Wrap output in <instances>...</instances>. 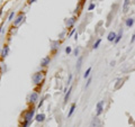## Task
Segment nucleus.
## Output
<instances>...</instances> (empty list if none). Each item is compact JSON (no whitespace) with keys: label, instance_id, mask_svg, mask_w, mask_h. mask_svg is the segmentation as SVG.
Returning a JSON list of instances; mask_svg holds the SVG:
<instances>
[{"label":"nucleus","instance_id":"obj_14","mask_svg":"<svg viewBox=\"0 0 135 127\" xmlns=\"http://www.w3.org/2000/svg\"><path fill=\"white\" fill-rule=\"evenodd\" d=\"M122 36H123V28H120L119 32H118V34L116 36V40H115V44H118L120 41V38H122Z\"/></svg>","mask_w":135,"mask_h":127},{"label":"nucleus","instance_id":"obj_28","mask_svg":"<svg viewBox=\"0 0 135 127\" xmlns=\"http://www.w3.org/2000/svg\"><path fill=\"white\" fill-rule=\"evenodd\" d=\"M72 74H70V75H69V79H68V84H70V83H71V80H72Z\"/></svg>","mask_w":135,"mask_h":127},{"label":"nucleus","instance_id":"obj_10","mask_svg":"<svg viewBox=\"0 0 135 127\" xmlns=\"http://www.w3.org/2000/svg\"><path fill=\"white\" fill-rule=\"evenodd\" d=\"M130 4H131L130 0H125V1H124V5H123V12H124V14H126V12L128 11V8H130Z\"/></svg>","mask_w":135,"mask_h":127},{"label":"nucleus","instance_id":"obj_31","mask_svg":"<svg viewBox=\"0 0 135 127\" xmlns=\"http://www.w3.org/2000/svg\"><path fill=\"white\" fill-rule=\"evenodd\" d=\"M135 41V34L133 36H132V40H131V43H133V42Z\"/></svg>","mask_w":135,"mask_h":127},{"label":"nucleus","instance_id":"obj_1","mask_svg":"<svg viewBox=\"0 0 135 127\" xmlns=\"http://www.w3.org/2000/svg\"><path fill=\"white\" fill-rule=\"evenodd\" d=\"M44 72H36V73H34L33 76H32V80H33V83L35 84V86H40L42 84V82L44 81Z\"/></svg>","mask_w":135,"mask_h":127},{"label":"nucleus","instance_id":"obj_6","mask_svg":"<svg viewBox=\"0 0 135 127\" xmlns=\"http://www.w3.org/2000/svg\"><path fill=\"white\" fill-rule=\"evenodd\" d=\"M9 51H10L9 45L4 46V48H2V51H1V57H2V59H6V57L8 56V54H9Z\"/></svg>","mask_w":135,"mask_h":127},{"label":"nucleus","instance_id":"obj_30","mask_svg":"<svg viewBox=\"0 0 135 127\" xmlns=\"http://www.w3.org/2000/svg\"><path fill=\"white\" fill-rule=\"evenodd\" d=\"M35 1H36V0H28V4H29V5H32V4H34Z\"/></svg>","mask_w":135,"mask_h":127},{"label":"nucleus","instance_id":"obj_11","mask_svg":"<svg viewBox=\"0 0 135 127\" xmlns=\"http://www.w3.org/2000/svg\"><path fill=\"white\" fill-rule=\"evenodd\" d=\"M116 36H117V34L115 33V32H110L108 34V36H107V40H108L109 42H115V40H116Z\"/></svg>","mask_w":135,"mask_h":127},{"label":"nucleus","instance_id":"obj_29","mask_svg":"<svg viewBox=\"0 0 135 127\" xmlns=\"http://www.w3.org/2000/svg\"><path fill=\"white\" fill-rule=\"evenodd\" d=\"M74 32H75V29H74V28H73L72 31L70 32V34H69V36H72V35H73V34H74Z\"/></svg>","mask_w":135,"mask_h":127},{"label":"nucleus","instance_id":"obj_24","mask_svg":"<svg viewBox=\"0 0 135 127\" xmlns=\"http://www.w3.org/2000/svg\"><path fill=\"white\" fill-rule=\"evenodd\" d=\"M91 81H92V79H91V78H88V80H87V83H86V88H88V87L90 86Z\"/></svg>","mask_w":135,"mask_h":127},{"label":"nucleus","instance_id":"obj_8","mask_svg":"<svg viewBox=\"0 0 135 127\" xmlns=\"http://www.w3.org/2000/svg\"><path fill=\"white\" fill-rule=\"evenodd\" d=\"M50 62H51V59H50L48 56L43 57V59L41 60V66H42V67H46V66H48Z\"/></svg>","mask_w":135,"mask_h":127},{"label":"nucleus","instance_id":"obj_16","mask_svg":"<svg viewBox=\"0 0 135 127\" xmlns=\"http://www.w3.org/2000/svg\"><path fill=\"white\" fill-rule=\"evenodd\" d=\"M74 110H75V103H72L71 105V107H70V110H69V114H68V117L70 118V117L72 116V114L74 112Z\"/></svg>","mask_w":135,"mask_h":127},{"label":"nucleus","instance_id":"obj_12","mask_svg":"<svg viewBox=\"0 0 135 127\" xmlns=\"http://www.w3.org/2000/svg\"><path fill=\"white\" fill-rule=\"evenodd\" d=\"M75 17H72V18H69L67 21H65V24H67L68 27H72L73 25H74V23H75Z\"/></svg>","mask_w":135,"mask_h":127},{"label":"nucleus","instance_id":"obj_4","mask_svg":"<svg viewBox=\"0 0 135 127\" xmlns=\"http://www.w3.org/2000/svg\"><path fill=\"white\" fill-rule=\"evenodd\" d=\"M24 20H25V15L24 14H19V15L17 16V18L14 20V26H16V27L19 26Z\"/></svg>","mask_w":135,"mask_h":127},{"label":"nucleus","instance_id":"obj_2","mask_svg":"<svg viewBox=\"0 0 135 127\" xmlns=\"http://www.w3.org/2000/svg\"><path fill=\"white\" fill-rule=\"evenodd\" d=\"M35 108H32V109H28L27 111L24 112V116H23V119L26 120V122L32 123L33 118H35Z\"/></svg>","mask_w":135,"mask_h":127},{"label":"nucleus","instance_id":"obj_19","mask_svg":"<svg viewBox=\"0 0 135 127\" xmlns=\"http://www.w3.org/2000/svg\"><path fill=\"white\" fill-rule=\"evenodd\" d=\"M100 43H101V40H100V38H98L97 41L95 42V44H94V46H92V48H94V50H97V48L99 47V45H100Z\"/></svg>","mask_w":135,"mask_h":127},{"label":"nucleus","instance_id":"obj_7","mask_svg":"<svg viewBox=\"0 0 135 127\" xmlns=\"http://www.w3.org/2000/svg\"><path fill=\"white\" fill-rule=\"evenodd\" d=\"M91 127H101V122L98 117L96 116L95 118H92L91 120Z\"/></svg>","mask_w":135,"mask_h":127},{"label":"nucleus","instance_id":"obj_20","mask_svg":"<svg viewBox=\"0 0 135 127\" xmlns=\"http://www.w3.org/2000/svg\"><path fill=\"white\" fill-rule=\"evenodd\" d=\"M32 123L29 122H26V120H23V123H21L20 127H29V125H31Z\"/></svg>","mask_w":135,"mask_h":127},{"label":"nucleus","instance_id":"obj_25","mask_svg":"<svg viewBox=\"0 0 135 127\" xmlns=\"http://www.w3.org/2000/svg\"><path fill=\"white\" fill-rule=\"evenodd\" d=\"M71 52H72V48H71L70 46H68L67 48H65V53H67V54H70Z\"/></svg>","mask_w":135,"mask_h":127},{"label":"nucleus","instance_id":"obj_9","mask_svg":"<svg viewBox=\"0 0 135 127\" xmlns=\"http://www.w3.org/2000/svg\"><path fill=\"white\" fill-rule=\"evenodd\" d=\"M45 118H46L45 114H37L36 116H35V120L38 123H43L45 120Z\"/></svg>","mask_w":135,"mask_h":127},{"label":"nucleus","instance_id":"obj_26","mask_svg":"<svg viewBox=\"0 0 135 127\" xmlns=\"http://www.w3.org/2000/svg\"><path fill=\"white\" fill-rule=\"evenodd\" d=\"M73 54H74V56H79V48H78V47L73 51Z\"/></svg>","mask_w":135,"mask_h":127},{"label":"nucleus","instance_id":"obj_18","mask_svg":"<svg viewBox=\"0 0 135 127\" xmlns=\"http://www.w3.org/2000/svg\"><path fill=\"white\" fill-rule=\"evenodd\" d=\"M70 95H71V88L68 90V92L65 93V96H64V103H67V102H68L69 98H70Z\"/></svg>","mask_w":135,"mask_h":127},{"label":"nucleus","instance_id":"obj_15","mask_svg":"<svg viewBox=\"0 0 135 127\" xmlns=\"http://www.w3.org/2000/svg\"><path fill=\"white\" fill-rule=\"evenodd\" d=\"M82 61H83V57H82V56H79L78 62H77V65H75V69H77V71H79V70L81 69V65H82Z\"/></svg>","mask_w":135,"mask_h":127},{"label":"nucleus","instance_id":"obj_23","mask_svg":"<svg viewBox=\"0 0 135 127\" xmlns=\"http://www.w3.org/2000/svg\"><path fill=\"white\" fill-rule=\"evenodd\" d=\"M95 8H96V5H95L94 2H91V4L89 5V7H88V10H89V11H91V10H94Z\"/></svg>","mask_w":135,"mask_h":127},{"label":"nucleus","instance_id":"obj_17","mask_svg":"<svg viewBox=\"0 0 135 127\" xmlns=\"http://www.w3.org/2000/svg\"><path fill=\"white\" fill-rule=\"evenodd\" d=\"M91 70H92V67H91V66L87 69V71L84 72V74H83V78H84V79H88V78H89L90 73H91Z\"/></svg>","mask_w":135,"mask_h":127},{"label":"nucleus","instance_id":"obj_22","mask_svg":"<svg viewBox=\"0 0 135 127\" xmlns=\"http://www.w3.org/2000/svg\"><path fill=\"white\" fill-rule=\"evenodd\" d=\"M14 17H15V11H11L9 17H8V21H11L12 19H14Z\"/></svg>","mask_w":135,"mask_h":127},{"label":"nucleus","instance_id":"obj_21","mask_svg":"<svg viewBox=\"0 0 135 127\" xmlns=\"http://www.w3.org/2000/svg\"><path fill=\"white\" fill-rule=\"evenodd\" d=\"M57 47H59V42H54V43L52 44V47H51V50H52V51H55Z\"/></svg>","mask_w":135,"mask_h":127},{"label":"nucleus","instance_id":"obj_13","mask_svg":"<svg viewBox=\"0 0 135 127\" xmlns=\"http://www.w3.org/2000/svg\"><path fill=\"white\" fill-rule=\"evenodd\" d=\"M125 25H126V27H128V28L133 27V25H134V19H133V18H127L126 21H125Z\"/></svg>","mask_w":135,"mask_h":127},{"label":"nucleus","instance_id":"obj_32","mask_svg":"<svg viewBox=\"0 0 135 127\" xmlns=\"http://www.w3.org/2000/svg\"><path fill=\"white\" fill-rule=\"evenodd\" d=\"M110 65H111V66H114V65H115V61L111 62V63H110Z\"/></svg>","mask_w":135,"mask_h":127},{"label":"nucleus","instance_id":"obj_27","mask_svg":"<svg viewBox=\"0 0 135 127\" xmlns=\"http://www.w3.org/2000/svg\"><path fill=\"white\" fill-rule=\"evenodd\" d=\"M43 102H44V98H42V99H41V101H40V103L37 105V108H41V106L43 105Z\"/></svg>","mask_w":135,"mask_h":127},{"label":"nucleus","instance_id":"obj_5","mask_svg":"<svg viewBox=\"0 0 135 127\" xmlns=\"http://www.w3.org/2000/svg\"><path fill=\"white\" fill-rule=\"evenodd\" d=\"M37 100H38V93L36 91H33L29 95V102H31L32 105H34V103H36Z\"/></svg>","mask_w":135,"mask_h":127},{"label":"nucleus","instance_id":"obj_3","mask_svg":"<svg viewBox=\"0 0 135 127\" xmlns=\"http://www.w3.org/2000/svg\"><path fill=\"white\" fill-rule=\"evenodd\" d=\"M103 111H104V101L101 100V101H99L97 103V107H96V115H97V117L100 116L103 114Z\"/></svg>","mask_w":135,"mask_h":127}]
</instances>
